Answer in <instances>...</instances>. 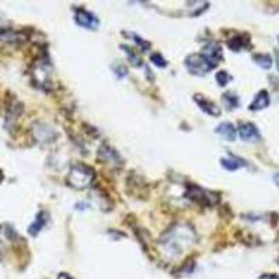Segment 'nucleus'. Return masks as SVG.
I'll return each instance as SVG.
<instances>
[{
	"instance_id": "obj_19",
	"label": "nucleus",
	"mask_w": 279,
	"mask_h": 279,
	"mask_svg": "<svg viewBox=\"0 0 279 279\" xmlns=\"http://www.w3.org/2000/svg\"><path fill=\"white\" fill-rule=\"evenodd\" d=\"M127 35L133 38L134 42H135V44H137L138 46H140V48H141V50H143V52H147V50H148V49L151 48V44H149V42H147V41H145V39H143L141 36H138L137 33H127Z\"/></svg>"
},
{
	"instance_id": "obj_5",
	"label": "nucleus",
	"mask_w": 279,
	"mask_h": 279,
	"mask_svg": "<svg viewBox=\"0 0 279 279\" xmlns=\"http://www.w3.org/2000/svg\"><path fill=\"white\" fill-rule=\"evenodd\" d=\"M74 20L80 27L87 28V30H98V27H99L98 17L82 7L74 9Z\"/></svg>"
},
{
	"instance_id": "obj_7",
	"label": "nucleus",
	"mask_w": 279,
	"mask_h": 279,
	"mask_svg": "<svg viewBox=\"0 0 279 279\" xmlns=\"http://www.w3.org/2000/svg\"><path fill=\"white\" fill-rule=\"evenodd\" d=\"M98 158H99L102 162H106V164H112V165H122L123 159L120 154L112 148L111 145L102 144L98 149Z\"/></svg>"
},
{
	"instance_id": "obj_23",
	"label": "nucleus",
	"mask_w": 279,
	"mask_h": 279,
	"mask_svg": "<svg viewBox=\"0 0 279 279\" xmlns=\"http://www.w3.org/2000/svg\"><path fill=\"white\" fill-rule=\"evenodd\" d=\"M260 279H279V277L275 274H264L260 277Z\"/></svg>"
},
{
	"instance_id": "obj_6",
	"label": "nucleus",
	"mask_w": 279,
	"mask_h": 279,
	"mask_svg": "<svg viewBox=\"0 0 279 279\" xmlns=\"http://www.w3.org/2000/svg\"><path fill=\"white\" fill-rule=\"evenodd\" d=\"M237 133L240 135V138L243 141L247 143H256L261 140V134L258 131L256 124L250 122H243L239 124V129H237Z\"/></svg>"
},
{
	"instance_id": "obj_24",
	"label": "nucleus",
	"mask_w": 279,
	"mask_h": 279,
	"mask_svg": "<svg viewBox=\"0 0 279 279\" xmlns=\"http://www.w3.org/2000/svg\"><path fill=\"white\" fill-rule=\"evenodd\" d=\"M57 279H73V278H71V277H70L68 274H66V272H63V274H60V275H59V278H57Z\"/></svg>"
},
{
	"instance_id": "obj_10",
	"label": "nucleus",
	"mask_w": 279,
	"mask_h": 279,
	"mask_svg": "<svg viewBox=\"0 0 279 279\" xmlns=\"http://www.w3.org/2000/svg\"><path fill=\"white\" fill-rule=\"evenodd\" d=\"M204 56H207L210 60H212L215 65H218L221 60H222V49H221V46L218 44H215V42H212V44H208L204 49H202V52H201Z\"/></svg>"
},
{
	"instance_id": "obj_13",
	"label": "nucleus",
	"mask_w": 279,
	"mask_h": 279,
	"mask_svg": "<svg viewBox=\"0 0 279 279\" xmlns=\"http://www.w3.org/2000/svg\"><path fill=\"white\" fill-rule=\"evenodd\" d=\"M221 165H222L226 170H229V172H234V170H237V169H240L242 166H246L247 164H246L243 159H240V158H237V156H228V158H222L221 159Z\"/></svg>"
},
{
	"instance_id": "obj_25",
	"label": "nucleus",
	"mask_w": 279,
	"mask_h": 279,
	"mask_svg": "<svg viewBox=\"0 0 279 279\" xmlns=\"http://www.w3.org/2000/svg\"><path fill=\"white\" fill-rule=\"evenodd\" d=\"M274 181H275V184H278L279 186V173H275V175H274Z\"/></svg>"
},
{
	"instance_id": "obj_3",
	"label": "nucleus",
	"mask_w": 279,
	"mask_h": 279,
	"mask_svg": "<svg viewBox=\"0 0 279 279\" xmlns=\"http://www.w3.org/2000/svg\"><path fill=\"white\" fill-rule=\"evenodd\" d=\"M184 65H186L190 73L194 74V76H205L207 73H210L211 70H213L215 67L218 66L202 53L189 55L184 60Z\"/></svg>"
},
{
	"instance_id": "obj_27",
	"label": "nucleus",
	"mask_w": 279,
	"mask_h": 279,
	"mask_svg": "<svg viewBox=\"0 0 279 279\" xmlns=\"http://www.w3.org/2000/svg\"><path fill=\"white\" fill-rule=\"evenodd\" d=\"M278 42H279V36H278Z\"/></svg>"
},
{
	"instance_id": "obj_8",
	"label": "nucleus",
	"mask_w": 279,
	"mask_h": 279,
	"mask_svg": "<svg viewBox=\"0 0 279 279\" xmlns=\"http://www.w3.org/2000/svg\"><path fill=\"white\" fill-rule=\"evenodd\" d=\"M194 100L197 102V105H198V108H200L201 111L208 113L210 116H219V115H221V109H219L212 100L207 99V98L202 97L201 94L194 95Z\"/></svg>"
},
{
	"instance_id": "obj_20",
	"label": "nucleus",
	"mask_w": 279,
	"mask_h": 279,
	"mask_svg": "<svg viewBox=\"0 0 279 279\" xmlns=\"http://www.w3.org/2000/svg\"><path fill=\"white\" fill-rule=\"evenodd\" d=\"M230 80H232V77H230L225 70H221V71L216 73V81H218V84H219L221 87H225Z\"/></svg>"
},
{
	"instance_id": "obj_22",
	"label": "nucleus",
	"mask_w": 279,
	"mask_h": 279,
	"mask_svg": "<svg viewBox=\"0 0 279 279\" xmlns=\"http://www.w3.org/2000/svg\"><path fill=\"white\" fill-rule=\"evenodd\" d=\"M115 73H116V76L119 78H123L127 76V68L123 66V65H119L117 67H115Z\"/></svg>"
},
{
	"instance_id": "obj_26",
	"label": "nucleus",
	"mask_w": 279,
	"mask_h": 279,
	"mask_svg": "<svg viewBox=\"0 0 279 279\" xmlns=\"http://www.w3.org/2000/svg\"><path fill=\"white\" fill-rule=\"evenodd\" d=\"M277 67H278L279 71V50H277Z\"/></svg>"
},
{
	"instance_id": "obj_15",
	"label": "nucleus",
	"mask_w": 279,
	"mask_h": 279,
	"mask_svg": "<svg viewBox=\"0 0 279 279\" xmlns=\"http://www.w3.org/2000/svg\"><path fill=\"white\" fill-rule=\"evenodd\" d=\"M246 35H237L232 38L229 42H228V46L233 50V52H240L242 49H245L246 46H248V39H245Z\"/></svg>"
},
{
	"instance_id": "obj_14",
	"label": "nucleus",
	"mask_w": 279,
	"mask_h": 279,
	"mask_svg": "<svg viewBox=\"0 0 279 279\" xmlns=\"http://www.w3.org/2000/svg\"><path fill=\"white\" fill-rule=\"evenodd\" d=\"M46 221H48V212L41 211L39 213H38V216H36L35 222H33L30 228H28V233L33 234V236H36V234L42 230V228L45 226Z\"/></svg>"
},
{
	"instance_id": "obj_16",
	"label": "nucleus",
	"mask_w": 279,
	"mask_h": 279,
	"mask_svg": "<svg viewBox=\"0 0 279 279\" xmlns=\"http://www.w3.org/2000/svg\"><path fill=\"white\" fill-rule=\"evenodd\" d=\"M253 60L261 68H264V70H268V68L272 67V57L268 53H254L253 55Z\"/></svg>"
},
{
	"instance_id": "obj_18",
	"label": "nucleus",
	"mask_w": 279,
	"mask_h": 279,
	"mask_svg": "<svg viewBox=\"0 0 279 279\" xmlns=\"http://www.w3.org/2000/svg\"><path fill=\"white\" fill-rule=\"evenodd\" d=\"M223 102L228 106V109H234L239 106V98H237V95H234L232 92H226L223 95Z\"/></svg>"
},
{
	"instance_id": "obj_11",
	"label": "nucleus",
	"mask_w": 279,
	"mask_h": 279,
	"mask_svg": "<svg viewBox=\"0 0 279 279\" xmlns=\"http://www.w3.org/2000/svg\"><path fill=\"white\" fill-rule=\"evenodd\" d=\"M215 133L219 134V135L223 137L226 141H234L236 134H237V130H236V127H234L232 123L223 122L215 129Z\"/></svg>"
},
{
	"instance_id": "obj_9",
	"label": "nucleus",
	"mask_w": 279,
	"mask_h": 279,
	"mask_svg": "<svg viewBox=\"0 0 279 279\" xmlns=\"http://www.w3.org/2000/svg\"><path fill=\"white\" fill-rule=\"evenodd\" d=\"M269 103H271V98H269V94H268V91L265 89H261L258 94L256 95V98L254 100L250 103V106H248V109L250 111H263V109H265L269 106Z\"/></svg>"
},
{
	"instance_id": "obj_1",
	"label": "nucleus",
	"mask_w": 279,
	"mask_h": 279,
	"mask_svg": "<svg viewBox=\"0 0 279 279\" xmlns=\"http://www.w3.org/2000/svg\"><path fill=\"white\" fill-rule=\"evenodd\" d=\"M196 242L194 230L187 225H176L170 228L166 233L162 236L161 245L172 253V256H178L184 247H189Z\"/></svg>"
},
{
	"instance_id": "obj_2",
	"label": "nucleus",
	"mask_w": 279,
	"mask_h": 279,
	"mask_svg": "<svg viewBox=\"0 0 279 279\" xmlns=\"http://www.w3.org/2000/svg\"><path fill=\"white\" fill-rule=\"evenodd\" d=\"M97 178L95 170L84 164H76L70 167L67 175V184L76 190H84L89 187Z\"/></svg>"
},
{
	"instance_id": "obj_17",
	"label": "nucleus",
	"mask_w": 279,
	"mask_h": 279,
	"mask_svg": "<svg viewBox=\"0 0 279 279\" xmlns=\"http://www.w3.org/2000/svg\"><path fill=\"white\" fill-rule=\"evenodd\" d=\"M120 48L124 49V52L127 53V56H129V59H130V62H131V65H133V66H135V67L143 66V60L140 59V56L137 55L131 48H129L127 45H122Z\"/></svg>"
},
{
	"instance_id": "obj_4",
	"label": "nucleus",
	"mask_w": 279,
	"mask_h": 279,
	"mask_svg": "<svg viewBox=\"0 0 279 279\" xmlns=\"http://www.w3.org/2000/svg\"><path fill=\"white\" fill-rule=\"evenodd\" d=\"M186 197L191 201H194L196 204H200L202 207H211L218 201L213 200L208 191L201 189L197 184H191V183L187 184V187H186Z\"/></svg>"
},
{
	"instance_id": "obj_12",
	"label": "nucleus",
	"mask_w": 279,
	"mask_h": 279,
	"mask_svg": "<svg viewBox=\"0 0 279 279\" xmlns=\"http://www.w3.org/2000/svg\"><path fill=\"white\" fill-rule=\"evenodd\" d=\"M33 129H35V133H38L36 138H39V141H53V138L57 135L53 129H50L44 123H38Z\"/></svg>"
},
{
	"instance_id": "obj_21",
	"label": "nucleus",
	"mask_w": 279,
	"mask_h": 279,
	"mask_svg": "<svg viewBox=\"0 0 279 279\" xmlns=\"http://www.w3.org/2000/svg\"><path fill=\"white\" fill-rule=\"evenodd\" d=\"M151 62L158 67H166V60H165V57L161 55V53H152L151 55Z\"/></svg>"
}]
</instances>
